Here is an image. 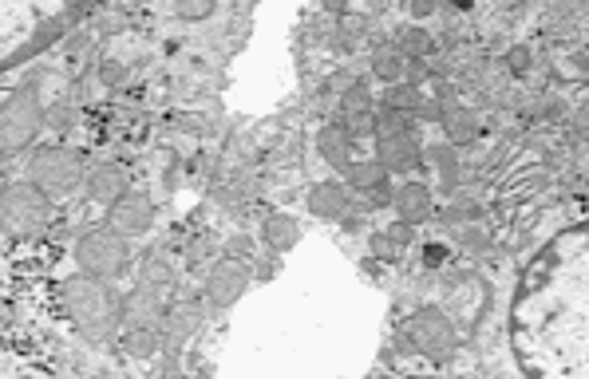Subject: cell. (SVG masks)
<instances>
[{"mask_svg": "<svg viewBox=\"0 0 589 379\" xmlns=\"http://www.w3.org/2000/svg\"><path fill=\"white\" fill-rule=\"evenodd\" d=\"M60 304H64V316L76 324V332L87 340H111L119 328H123V297L99 281V277H72L60 285Z\"/></svg>", "mask_w": 589, "mask_h": 379, "instance_id": "cell-1", "label": "cell"}, {"mask_svg": "<svg viewBox=\"0 0 589 379\" xmlns=\"http://www.w3.org/2000/svg\"><path fill=\"white\" fill-rule=\"evenodd\" d=\"M72 257H76V269L87 273V277L115 281V277H123L127 265H131V245H127L123 233H115L111 226H99V229L80 233Z\"/></svg>", "mask_w": 589, "mask_h": 379, "instance_id": "cell-2", "label": "cell"}, {"mask_svg": "<svg viewBox=\"0 0 589 379\" xmlns=\"http://www.w3.org/2000/svg\"><path fill=\"white\" fill-rule=\"evenodd\" d=\"M0 226L12 237H40L52 226V198L32 182H12L0 190Z\"/></svg>", "mask_w": 589, "mask_h": 379, "instance_id": "cell-3", "label": "cell"}, {"mask_svg": "<svg viewBox=\"0 0 589 379\" xmlns=\"http://www.w3.org/2000/svg\"><path fill=\"white\" fill-rule=\"evenodd\" d=\"M84 178V158L68 147H40L28 158V182L48 198H68L76 186H84Z\"/></svg>", "mask_w": 589, "mask_h": 379, "instance_id": "cell-4", "label": "cell"}, {"mask_svg": "<svg viewBox=\"0 0 589 379\" xmlns=\"http://www.w3.org/2000/svg\"><path fill=\"white\" fill-rule=\"evenodd\" d=\"M44 127V107L32 91H16L4 107H0V154L24 151L36 131Z\"/></svg>", "mask_w": 589, "mask_h": 379, "instance_id": "cell-5", "label": "cell"}, {"mask_svg": "<svg viewBox=\"0 0 589 379\" xmlns=\"http://www.w3.org/2000/svg\"><path fill=\"white\" fill-rule=\"evenodd\" d=\"M404 336H408V344H412L420 356H427V360H447V356L455 352V324H451V316H447L443 308H435V304L420 308V312L408 320Z\"/></svg>", "mask_w": 589, "mask_h": 379, "instance_id": "cell-6", "label": "cell"}, {"mask_svg": "<svg viewBox=\"0 0 589 379\" xmlns=\"http://www.w3.org/2000/svg\"><path fill=\"white\" fill-rule=\"evenodd\" d=\"M107 226L123 237H143L155 226V202L143 190H127L107 206Z\"/></svg>", "mask_w": 589, "mask_h": 379, "instance_id": "cell-7", "label": "cell"}, {"mask_svg": "<svg viewBox=\"0 0 589 379\" xmlns=\"http://www.w3.org/2000/svg\"><path fill=\"white\" fill-rule=\"evenodd\" d=\"M246 289H250V273H246V265L234 261V257H222V261L206 273V301L214 304V308L238 304L246 297Z\"/></svg>", "mask_w": 589, "mask_h": 379, "instance_id": "cell-8", "label": "cell"}, {"mask_svg": "<svg viewBox=\"0 0 589 379\" xmlns=\"http://www.w3.org/2000/svg\"><path fill=\"white\" fill-rule=\"evenodd\" d=\"M344 174H348V190H360L368 206H392V170L380 158H360Z\"/></svg>", "mask_w": 589, "mask_h": 379, "instance_id": "cell-9", "label": "cell"}, {"mask_svg": "<svg viewBox=\"0 0 589 379\" xmlns=\"http://www.w3.org/2000/svg\"><path fill=\"white\" fill-rule=\"evenodd\" d=\"M376 158L392 174H412L423 162V147L412 131H384V135H376Z\"/></svg>", "mask_w": 589, "mask_h": 379, "instance_id": "cell-10", "label": "cell"}, {"mask_svg": "<svg viewBox=\"0 0 589 379\" xmlns=\"http://www.w3.org/2000/svg\"><path fill=\"white\" fill-rule=\"evenodd\" d=\"M202 324H206V308H202V301L170 304L167 312H163V340H167V348L178 352L190 336H198V332H202Z\"/></svg>", "mask_w": 589, "mask_h": 379, "instance_id": "cell-11", "label": "cell"}, {"mask_svg": "<svg viewBox=\"0 0 589 379\" xmlns=\"http://www.w3.org/2000/svg\"><path fill=\"white\" fill-rule=\"evenodd\" d=\"M392 210H396L400 222L423 226V222L435 214L431 186H427V182H404V186H396V194H392Z\"/></svg>", "mask_w": 589, "mask_h": 379, "instance_id": "cell-12", "label": "cell"}, {"mask_svg": "<svg viewBox=\"0 0 589 379\" xmlns=\"http://www.w3.org/2000/svg\"><path fill=\"white\" fill-rule=\"evenodd\" d=\"M163 312H167L163 289H155L147 281L123 297V324H163Z\"/></svg>", "mask_w": 589, "mask_h": 379, "instance_id": "cell-13", "label": "cell"}, {"mask_svg": "<svg viewBox=\"0 0 589 379\" xmlns=\"http://www.w3.org/2000/svg\"><path fill=\"white\" fill-rule=\"evenodd\" d=\"M84 190H87V198H91V202L111 206L119 194H127V190H131V178H127V170H123L119 162H103V166H95V170L84 178Z\"/></svg>", "mask_w": 589, "mask_h": 379, "instance_id": "cell-14", "label": "cell"}, {"mask_svg": "<svg viewBox=\"0 0 589 379\" xmlns=\"http://www.w3.org/2000/svg\"><path fill=\"white\" fill-rule=\"evenodd\" d=\"M348 206H352L348 182H321V186L309 190V214L321 218V222H340V218H348Z\"/></svg>", "mask_w": 589, "mask_h": 379, "instance_id": "cell-15", "label": "cell"}, {"mask_svg": "<svg viewBox=\"0 0 589 379\" xmlns=\"http://www.w3.org/2000/svg\"><path fill=\"white\" fill-rule=\"evenodd\" d=\"M352 143H356V135H352L344 123H325V127L317 131V151H321V158H325L329 166H337V170H348V166H352Z\"/></svg>", "mask_w": 589, "mask_h": 379, "instance_id": "cell-16", "label": "cell"}, {"mask_svg": "<svg viewBox=\"0 0 589 379\" xmlns=\"http://www.w3.org/2000/svg\"><path fill=\"white\" fill-rule=\"evenodd\" d=\"M163 348V324H127L123 332V352L135 360H151Z\"/></svg>", "mask_w": 589, "mask_h": 379, "instance_id": "cell-17", "label": "cell"}, {"mask_svg": "<svg viewBox=\"0 0 589 379\" xmlns=\"http://www.w3.org/2000/svg\"><path fill=\"white\" fill-rule=\"evenodd\" d=\"M443 135L451 147H463V143H475L479 139V115L471 107H447L443 111Z\"/></svg>", "mask_w": 589, "mask_h": 379, "instance_id": "cell-18", "label": "cell"}, {"mask_svg": "<svg viewBox=\"0 0 589 379\" xmlns=\"http://www.w3.org/2000/svg\"><path fill=\"white\" fill-rule=\"evenodd\" d=\"M261 237H265V245H269L273 253H289V249L301 241V226H297L293 214H269L265 226H261Z\"/></svg>", "mask_w": 589, "mask_h": 379, "instance_id": "cell-19", "label": "cell"}, {"mask_svg": "<svg viewBox=\"0 0 589 379\" xmlns=\"http://www.w3.org/2000/svg\"><path fill=\"white\" fill-rule=\"evenodd\" d=\"M372 72L384 79V83H400V79H408V56L396 44H384L372 56Z\"/></svg>", "mask_w": 589, "mask_h": 379, "instance_id": "cell-20", "label": "cell"}, {"mask_svg": "<svg viewBox=\"0 0 589 379\" xmlns=\"http://www.w3.org/2000/svg\"><path fill=\"white\" fill-rule=\"evenodd\" d=\"M380 103H384V107H396V111H404V115H420L423 95L416 83L400 79V83H388V87H384V99H380Z\"/></svg>", "mask_w": 589, "mask_h": 379, "instance_id": "cell-21", "label": "cell"}, {"mask_svg": "<svg viewBox=\"0 0 589 379\" xmlns=\"http://www.w3.org/2000/svg\"><path fill=\"white\" fill-rule=\"evenodd\" d=\"M396 48H400L408 60H423V56H431L435 40H431V32H423L420 24H408V28H400V36H396Z\"/></svg>", "mask_w": 589, "mask_h": 379, "instance_id": "cell-22", "label": "cell"}, {"mask_svg": "<svg viewBox=\"0 0 589 379\" xmlns=\"http://www.w3.org/2000/svg\"><path fill=\"white\" fill-rule=\"evenodd\" d=\"M376 111V99L368 95L364 83H352L344 95H340V119H360V115H372Z\"/></svg>", "mask_w": 589, "mask_h": 379, "instance_id": "cell-23", "label": "cell"}, {"mask_svg": "<svg viewBox=\"0 0 589 379\" xmlns=\"http://www.w3.org/2000/svg\"><path fill=\"white\" fill-rule=\"evenodd\" d=\"M427 162L435 166V174H439L443 186H455V182H459V158H455V147H451V143H447V147H431V151H427Z\"/></svg>", "mask_w": 589, "mask_h": 379, "instance_id": "cell-24", "label": "cell"}, {"mask_svg": "<svg viewBox=\"0 0 589 379\" xmlns=\"http://www.w3.org/2000/svg\"><path fill=\"white\" fill-rule=\"evenodd\" d=\"M412 123H416V115H404V111H396V107H376V135H384V131H412Z\"/></svg>", "mask_w": 589, "mask_h": 379, "instance_id": "cell-25", "label": "cell"}, {"mask_svg": "<svg viewBox=\"0 0 589 379\" xmlns=\"http://www.w3.org/2000/svg\"><path fill=\"white\" fill-rule=\"evenodd\" d=\"M143 281H147V285H155V289H167V285H174V269H170V261L163 257V253L147 257V265H143Z\"/></svg>", "mask_w": 589, "mask_h": 379, "instance_id": "cell-26", "label": "cell"}, {"mask_svg": "<svg viewBox=\"0 0 589 379\" xmlns=\"http://www.w3.org/2000/svg\"><path fill=\"white\" fill-rule=\"evenodd\" d=\"M214 4H218V0H178L174 12H178L182 20H206V16L214 12Z\"/></svg>", "mask_w": 589, "mask_h": 379, "instance_id": "cell-27", "label": "cell"}, {"mask_svg": "<svg viewBox=\"0 0 589 379\" xmlns=\"http://www.w3.org/2000/svg\"><path fill=\"white\" fill-rule=\"evenodd\" d=\"M400 249H404V245H400V241H396V237H392L388 229L372 237V253H376L380 261H396V257H400Z\"/></svg>", "mask_w": 589, "mask_h": 379, "instance_id": "cell-28", "label": "cell"}, {"mask_svg": "<svg viewBox=\"0 0 589 379\" xmlns=\"http://www.w3.org/2000/svg\"><path fill=\"white\" fill-rule=\"evenodd\" d=\"M574 135H578L582 143H589V99L574 111Z\"/></svg>", "mask_w": 589, "mask_h": 379, "instance_id": "cell-29", "label": "cell"}, {"mask_svg": "<svg viewBox=\"0 0 589 379\" xmlns=\"http://www.w3.org/2000/svg\"><path fill=\"white\" fill-rule=\"evenodd\" d=\"M226 253H230L234 261L250 257V237H230V241H226Z\"/></svg>", "mask_w": 589, "mask_h": 379, "instance_id": "cell-30", "label": "cell"}, {"mask_svg": "<svg viewBox=\"0 0 589 379\" xmlns=\"http://www.w3.org/2000/svg\"><path fill=\"white\" fill-rule=\"evenodd\" d=\"M506 60H510V68H514V72H526V68H530V52H526V48H514Z\"/></svg>", "mask_w": 589, "mask_h": 379, "instance_id": "cell-31", "label": "cell"}, {"mask_svg": "<svg viewBox=\"0 0 589 379\" xmlns=\"http://www.w3.org/2000/svg\"><path fill=\"white\" fill-rule=\"evenodd\" d=\"M210 249H214V241H210V237H202V241H194V245H190V261L198 265L202 257H210Z\"/></svg>", "mask_w": 589, "mask_h": 379, "instance_id": "cell-32", "label": "cell"}, {"mask_svg": "<svg viewBox=\"0 0 589 379\" xmlns=\"http://www.w3.org/2000/svg\"><path fill=\"white\" fill-rule=\"evenodd\" d=\"M435 8H439V0H412V16L416 20H427Z\"/></svg>", "mask_w": 589, "mask_h": 379, "instance_id": "cell-33", "label": "cell"}, {"mask_svg": "<svg viewBox=\"0 0 589 379\" xmlns=\"http://www.w3.org/2000/svg\"><path fill=\"white\" fill-rule=\"evenodd\" d=\"M423 253H427V257H423L427 265H443V261H447V249H443V245H427Z\"/></svg>", "mask_w": 589, "mask_h": 379, "instance_id": "cell-34", "label": "cell"}]
</instances>
